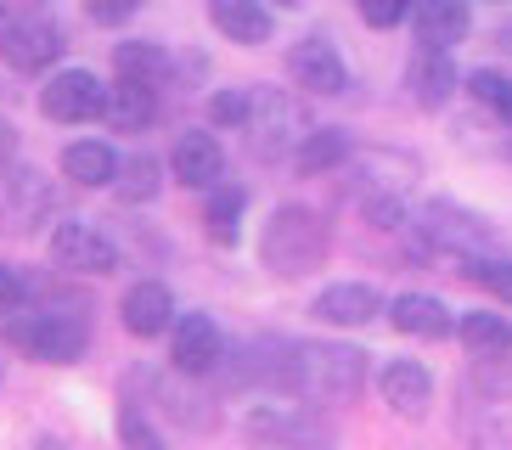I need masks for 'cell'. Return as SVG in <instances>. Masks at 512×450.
<instances>
[{
    "label": "cell",
    "instance_id": "cell-39",
    "mask_svg": "<svg viewBox=\"0 0 512 450\" xmlns=\"http://www.w3.org/2000/svg\"><path fill=\"white\" fill-rule=\"evenodd\" d=\"M276 6H299V0H276Z\"/></svg>",
    "mask_w": 512,
    "mask_h": 450
},
{
    "label": "cell",
    "instance_id": "cell-15",
    "mask_svg": "<svg viewBox=\"0 0 512 450\" xmlns=\"http://www.w3.org/2000/svg\"><path fill=\"white\" fill-rule=\"evenodd\" d=\"M169 169H175V180H181V186L209 192V186H220L226 152H220V141H214L209 130H186L181 141H175V152H169Z\"/></svg>",
    "mask_w": 512,
    "mask_h": 450
},
{
    "label": "cell",
    "instance_id": "cell-28",
    "mask_svg": "<svg viewBox=\"0 0 512 450\" xmlns=\"http://www.w3.org/2000/svg\"><path fill=\"white\" fill-rule=\"evenodd\" d=\"M164 169H158V158H147V152H141V158H124L119 164V180H113V186H119V197L124 203H152V197H158V186H164Z\"/></svg>",
    "mask_w": 512,
    "mask_h": 450
},
{
    "label": "cell",
    "instance_id": "cell-32",
    "mask_svg": "<svg viewBox=\"0 0 512 450\" xmlns=\"http://www.w3.org/2000/svg\"><path fill=\"white\" fill-rule=\"evenodd\" d=\"M248 107H254V90H214L209 119L226 124V130H237V124H248Z\"/></svg>",
    "mask_w": 512,
    "mask_h": 450
},
{
    "label": "cell",
    "instance_id": "cell-40",
    "mask_svg": "<svg viewBox=\"0 0 512 450\" xmlns=\"http://www.w3.org/2000/svg\"><path fill=\"white\" fill-rule=\"evenodd\" d=\"M0 377H6V360H0Z\"/></svg>",
    "mask_w": 512,
    "mask_h": 450
},
{
    "label": "cell",
    "instance_id": "cell-17",
    "mask_svg": "<svg viewBox=\"0 0 512 450\" xmlns=\"http://www.w3.org/2000/svg\"><path fill=\"white\" fill-rule=\"evenodd\" d=\"M411 17H417V45H428V51H451V45H462L467 29H473L467 0H417Z\"/></svg>",
    "mask_w": 512,
    "mask_h": 450
},
{
    "label": "cell",
    "instance_id": "cell-38",
    "mask_svg": "<svg viewBox=\"0 0 512 450\" xmlns=\"http://www.w3.org/2000/svg\"><path fill=\"white\" fill-rule=\"evenodd\" d=\"M34 450H74V445H62V439H40Z\"/></svg>",
    "mask_w": 512,
    "mask_h": 450
},
{
    "label": "cell",
    "instance_id": "cell-14",
    "mask_svg": "<svg viewBox=\"0 0 512 450\" xmlns=\"http://www.w3.org/2000/svg\"><path fill=\"white\" fill-rule=\"evenodd\" d=\"M310 315L327 321V327H366V321L383 315V299H377V287H366V282H332L316 293Z\"/></svg>",
    "mask_w": 512,
    "mask_h": 450
},
{
    "label": "cell",
    "instance_id": "cell-37",
    "mask_svg": "<svg viewBox=\"0 0 512 450\" xmlns=\"http://www.w3.org/2000/svg\"><path fill=\"white\" fill-rule=\"evenodd\" d=\"M12 147H17V135H12V124H0V158H12Z\"/></svg>",
    "mask_w": 512,
    "mask_h": 450
},
{
    "label": "cell",
    "instance_id": "cell-2",
    "mask_svg": "<svg viewBox=\"0 0 512 450\" xmlns=\"http://www.w3.org/2000/svg\"><path fill=\"white\" fill-rule=\"evenodd\" d=\"M327 248H332L327 220H321L316 209H304V203H282V209L265 220V231H259V259H265V270L282 276V282L321 270Z\"/></svg>",
    "mask_w": 512,
    "mask_h": 450
},
{
    "label": "cell",
    "instance_id": "cell-35",
    "mask_svg": "<svg viewBox=\"0 0 512 450\" xmlns=\"http://www.w3.org/2000/svg\"><path fill=\"white\" fill-rule=\"evenodd\" d=\"M23 299H29V282H23V270H17V265H0V321L23 310Z\"/></svg>",
    "mask_w": 512,
    "mask_h": 450
},
{
    "label": "cell",
    "instance_id": "cell-34",
    "mask_svg": "<svg viewBox=\"0 0 512 450\" xmlns=\"http://www.w3.org/2000/svg\"><path fill=\"white\" fill-rule=\"evenodd\" d=\"M85 12H91V23H102V29H119V23H130V17L141 12V0H85Z\"/></svg>",
    "mask_w": 512,
    "mask_h": 450
},
{
    "label": "cell",
    "instance_id": "cell-8",
    "mask_svg": "<svg viewBox=\"0 0 512 450\" xmlns=\"http://www.w3.org/2000/svg\"><path fill=\"white\" fill-rule=\"evenodd\" d=\"M417 231L428 248H439V254H456V259H473V254H490V220L473 209H462V203H428V209L417 214Z\"/></svg>",
    "mask_w": 512,
    "mask_h": 450
},
{
    "label": "cell",
    "instance_id": "cell-1",
    "mask_svg": "<svg viewBox=\"0 0 512 450\" xmlns=\"http://www.w3.org/2000/svg\"><path fill=\"white\" fill-rule=\"evenodd\" d=\"M293 400L304 405H349L366 389V349L355 344H332V338H304L287 344L282 355V383Z\"/></svg>",
    "mask_w": 512,
    "mask_h": 450
},
{
    "label": "cell",
    "instance_id": "cell-3",
    "mask_svg": "<svg viewBox=\"0 0 512 450\" xmlns=\"http://www.w3.org/2000/svg\"><path fill=\"white\" fill-rule=\"evenodd\" d=\"M6 344L46 360V366H74L85 355V344H91V327L74 310H40V315L17 310V315H6Z\"/></svg>",
    "mask_w": 512,
    "mask_h": 450
},
{
    "label": "cell",
    "instance_id": "cell-10",
    "mask_svg": "<svg viewBox=\"0 0 512 450\" xmlns=\"http://www.w3.org/2000/svg\"><path fill=\"white\" fill-rule=\"evenodd\" d=\"M51 259L62 270H74V276H107V270L119 265V248L107 231H96L91 220H62L51 231Z\"/></svg>",
    "mask_w": 512,
    "mask_h": 450
},
{
    "label": "cell",
    "instance_id": "cell-4",
    "mask_svg": "<svg viewBox=\"0 0 512 450\" xmlns=\"http://www.w3.org/2000/svg\"><path fill=\"white\" fill-rule=\"evenodd\" d=\"M248 147L259 158H293L310 135V113H304L299 96L287 90H254V107H248Z\"/></svg>",
    "mask_w": 512,
    "mask_h": 450
},
{
    "label": "cell",
    "instance_id": "cell-22",
    "mask_svg": "<svg viewBox=\"0 0 512 450\" xmlns=\"http://www.w3.org/2000/svg\"><path fill=\"white\" fill-rule=\"evenodd\" d=\"M406 85H411V96H417V107H445L451 90H456L451 51H428V45H422L417 62H411V74H406Z\"/></svg>",
    "mask_w": 512,
    "mask_h": 450
},
{
    "label": "cell",
    "instance_id": "cell-13",
    "mask_svg": "<svg viewBox=\"0 0 512 450\" xmlns=\"http://www.w3.org/2000/svg\"><path fill=\"white\" fill-rule=\"evenodd\" d=\"M287 74H293L299 90H310V96H344V85H349L344 57H338L321 34H310V40H299L287 51Z\"/></svg>",
    "mask_w": 512,
    "mask_h": 450
},
{
    "label": "cell",
    "instance_id": "cell-7",
    "mask_svg": "<svg viewBox=\"0 0 512 450\" xmlns=\"http://www.w3.org/2000/svg\"><path fill=\"white\" fill-rule=\"evenodd\" d=\"M422 164L411 158V152H394V147H372L355 158V169H349V197L361 203V209H372V203H406V192L417 186Z\"/></svg>",
    "mask_w": 512,
    "mask_h": 450
},
{
    "label": "cell",
    "instance_id": "cell-12",
    "mask_svg": "<svg viewBox=\"0 0 512 450\" xmlns=\"http://www.w3.org/2000/svg\"><path fill=\"white\" fill-rule=\"evenodd\" d=\"M169 360L181 377H209L226 360V332L214 327L209 315H175L169 327Z\"/></svg>",
    "mask_w": 512,
    "mask_h": 450
},
{
    "label": "cell",
    "instance_id": "cell-24",
    "mask_svg": "<svg viewBox=\"0 0 512 450\" xmlns=\"http://www.w3.org/2000/svg\"><path fill=\"white\" fill-rule=\"evenodd\" d=\"M62 175L74 186H113L119 180V152L107 141H74V147H62Z\"/></svg>",
    "mask_w": 512,
    "mask_h": 450
},
{
    "label": "cell",
    "instance_id": "cell-29",
    "mask_svg": "<svg viewBox=\"0 0 512 450\" xmlns=\"http://www.w3.org/2000/svg\"><path fill=\"white\" fill-rule=\"evenodd\" d=\"M467 96L479 107H490L501 124H512V79L496 74V68H479V74H467Z\"/></svg>",
    "mask_w": 512,
    "mask_h": 450
},
{
    "label": "cell",
    "instance_id": "cell-25",
    "mask_svg": "<svg viewBox=\"0 0 512 450\" xmlns=\"http://www.w3.org/2000/svg\"><path fill=\"white\" fill-rule=\"evenodd\" d=\"M349 158H355L349 130H310L304 135V147L293 152V169H299V175H327V169L349 164Z\"/></svg>",
    "mask_w": 512,
    "mask_h": 450
},
{
    "label": "cell",
    "instance_id": "cell-16",
    "mask_svg": "<svg viewBox=\"0 0 512 450\" xmlns=\"http://www.w3.org/2000/svg\"><path fill=\"white\" fill-rule=\"evenodd\" d=\"M377 389H383V405H389L394 417L417 422L422 411H428V400H434V377H428V366H417V360H389L383 377H377Z\"/></svg>",
    "mask_w": 512,
    "mask_h": 450
},
{
    "label": "cell",
    "instance_id": "cell-23",
    "mask_svg": "<svg viewBox=\"0 0 512 450\" xmlns=\"http://www.w3.org/2000/svg\"><path fill=\"white\" fill-rule=\"evenodd\" d=\"M456 338L467 344V355H473V360H501V355H512V321H507V315L467 310L462 321H456Z\"/></svg>",
    "mask_w": 512,
    "mask_h": 450
},
{
    "label": "cell",
    "instance_id": "cell-31",
    "mask_svg": "<svg viewBox=\"0 0 512 450\" xmlns=\"http://www.w3.org/2000/svg\"><path fill=\"white\" fill-rule=\"evenodd\" d=\"M119 439H124V450H169L141 405H119Z\"/></svg>",
    "mask_w": 512,
    "mask_h": 450
},
{
    "label": "cell",
    "instance_id": "cell-41",
    "mask_svg": "<svg viewBox=\"0 0 512 450\" xmlns=\"http://www.w3.org/2000/svg\"><path fill=\"white\" fill-rule=\"evenodd\" d=\"M507 158H512V141H507Z\"/></svg>",
    "mask_w": 512,
    "mask_h": 450
},
{
    "label": "cell",
    "instance_id": "cell-26",
    "mask_svg": "<svg viewBox=\"0 0 512 450\" xmlns=\"http://www.w3.org/2000/svg\"><path fill=\"white\" fill-rule=\"evenodd\" d=\"M113 68H119V79H136V85H164L169 57L152 40H124L119 51H113Z\"/></svg>",
    "mask_w": 512,
    "mask_h": 450
},
{
    "label": "cell",
    "instance_id": "cell-6",
    "mask_svg": "<svg viewBox=\"0 0 512 450\" xmlns=\"http://www.w3.org/2000/svg\"><path fill=\"white\" fill-rule=\"evenodd\" d=\"M51 209H57V192L51 180L34 164H0V231L6 237H29L34 225H46Z\"/></svg>",
    "mask_w": 512,
    "mask_h": 450
},
{
    "label": "cell",
    "instance_id": "cell-5",
    "mask_svg": "<svg viewBox=\"0 0 512 450\" xmlns=\"http://www.w3.org/2000/svg\"><path fill=\"white\" fill-rule=\"evenodd\" d=\"M248 439L265 450H338V434L332 422H321L310 405H254L248 411Z\"/></svg>",
    "mask_w": 512,
    "mask_h": 450
},
{
    "label": "cell",
    "instance_id": "cell-20",
    "mask_svg": "<svg viewBox=\"0 0 512 450\" xmlns=\"http://www.w3.org/2000/svg\"><path fill=\"white\" fill-rule=\"evenodd\" d=\"M113 130L136 135L158 119V85H136V79H119V85L107 90V113H102Z\"/></svg>",
    "mask_w": 512,
    "mask_h": 450
},
{
    "label": "cell",
    "instance_id": "cell-36",
    "mask_svg": "<svg viewBox=\"0 0 512 450\" xmlns=\"http://www.w3.org/2000/svg\"><path fill=\"white\" fill-rule=\"evenodd\" d=\"M473 450H512V422L484 417V422H479V434H473Z\"/></svg>",
    "mask_w": 512,
    "mask_h": 450
},
{
    "label": "cell",
    "instance_id": "cell-18",
    "mask_svg": "<svg viewBox=\"0 0 512 450\" xmlns=\"http://www.w3.org/2000/svg\"><path fill=\"white\" fill-rule=\"evenodd\" d=\"M124 327L136 332V338H158V332L175 327V299H169L164 282H136L124 293Z\"/></svg>",
    "mask_w": 512,
    "mask_h": 450
},
{
    "label": "cell",
    "instance_id": "cell-19",
    "mask_svg": "<svg viewBox=\"0 0 512 450\" xmlns=\"http://www.w3.org/2000/svg\"><path fill=\"white\" fill-rule=\"evenodd\" d=\"M389 321H394V332H406V338H451L456 332L451 310L439 299H428V293H400V299L389 304Z\"/></svg>",
    "mask_w": 512,
    "mask_h": 450
},
{
    "label": "cell",
    "instance_id": "cell-21",
    "mask_svg": "<svg viewBox=\"0 0 512 450\" xmlns=\"http://www.w3.org/2000/svg\"><path fill=\"white\" fill-rule=\"evenodd\" d=\"M209 23L226 34L231 45L271 40V12H265L259 0H209Z\"/></svg>",
    "mask_w": 512,
    "mask_h": 450
},
{
    "label": "cell",
    "instance_id": "cell-30",
    "mask_svg": "<svg viewBox=\"0 0 512 450\" xmlns=\"http://www.w3.org/2000/svg\"><path fill=\"white\" fill-rule=\"evenodd\" d=\"M462 276L484 293H496L501 304H512V259H490V254H473L462 259Z\"/></svg>",
    "mask_w": 512,
    "mask_h": 450
},
{
    "label": "cell",
    "instance_id": "cell-33",
    "mask_svg": "<svg viewBox=\"0 0 512 450\" xmlns=\"http://www.w3.org/2000/svg\"><path fill=\"white\" fill-rule=\"evenodd\" d=\"M411 6H417V0H361V17L372 29H394V23L411 17Z\"/></svg>",
    "mask_w": 512,
    "mask_h": 450
},
{
    "label": "cell",
    "instance_id": "cell-27",
    "mask_svg": "<svg viewBox=\"0 0 512 450\" xmlns=\"http://www.w3.org/2000/svg\"><path fill=\"white\" fill-rule=\"evenodd\" d=\"M242 209H248V192H242V186H214L209 209H203V231H209V242L231 248V242H237V220H242Z\"/></svg>",
    "mask_w": 512,
    "mask_h": 450
},
{
    "label": "cell",
    "instance_id": "cell-9",
    "mask_svg": "<svg viewBox=\"0 0 512 450\" xmlns=\"http://www.w3.org/2000/svg\"><path fill=\"white\" fill-rule=\"evenodd\" d=\"M62 57V29L46 17H12L0 23V62L17 68V74H40Z\"/></svg>",
    "mask_w": 512,
    "mask_h": 450
},
{
    "label": "cell",
    "instance_id": "cell-11",
    "mask_svg": "<svg viewBox=\"0 0 512 450\" xmlns=\"http://www.w3.org/2000/svg\"><path fill=\"white\" fill-rule=\"evenodd\" d=\"M40 107H46V119L57 124H85V119H102L107 113V85L85 68H62L51 74V85L40 90Z\"/></svg>",
    "mask_w": 512,
    "mask_h": 450
}]
</instances>
